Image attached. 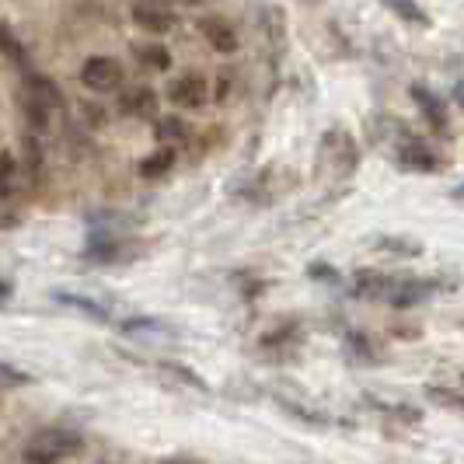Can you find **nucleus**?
<instances>
[{"instance_id": "nucleus-11", "label": "nucleus", "mask_w": 464, "mask_h": 464, "mask_svg": "<svg viewBox=\"0 0 464 464\" xmlns=\"http://www.w3.org/2000/svg\"><path fill=\"white\" fill-rule=\"evenodd\" d=\"M171 168H175V150L161 147V150H154L150 158L140 161V179H164Z\"/></svg>"}, {"instance_id": "nucleus-5", "label": "nucleus", "mask_w": 464, "mask_h": 464, "mask_svg": "<svg viewBox=\"0 0 464 464\" xmlns=\"http://www.w3.org/2000/svg\"><path fill=\"white\" fill-rule=\"evenodd\" d=\"M398 164L409 168V171H440V158L422 140L409 137V133L398 143Z\"/></svg>"}, {"instance_id": "nucleus-17", "label": "nucleus", "mask_w": 464, "mask_h": 464, "mask_svg": "<svg viewBox=\"0 0 464 464\" xmlns=\"http://www.w3.org/2000/svg\"><path fill=\"white\" fill-rule=\"evenodd\" d=\"M140 63H147V67H154V70H168L171 67V53L164 46L140 49Z\"/></svg>"}, {"instance_id": "nucleus-2", "label": "nucleus", "mask_w": 464, "mask_h": 464, "mask_svg": "<svg viewBox=\"0 0 464 464\" xmlns=\"http://www.w3.org/2000/svg\"><path fill=\"white\" fill-rule=\"evenodd\" d=\"M140 256V245H130V241H122L119 234H94L92 241H88V248H84V258L88 262H98V266H112V262H126V258H137Z\"/></svg>"}, {"instance_id": "nucleus-1", "label": "nucleus", "mask_w": 464, "mask_h": 464, "mask_svg": "<svg viewBox=\"0 0 464 464\" xmlns=\"http://www.w3.org/2000/svg\"><path fill=\"white\" fill-rule=\"evenodd\" d=\"M84 447L81 430L73 426H46L24 443V464H60Z\"/></svg>"}, {"instance_id": "nucleus-21", "label": "nucleus", "mask_w": 464, "mask_h": 464, "mask_svg": "<svg viewBox=\"0 0 464 464\" xmlns=\"http://www.w3.org/2000/svg\"><path fill=\"white\" fill-rule=\"evenodd\" d=\"M164 371H168V373H175V377H179V381H186V384H192L196 392H207V384H203V381H199L196 373L188 371V367H179V363H164Z\"/></svg>"}, {"instance_id": "nucleus-9", "label": "nucleus", "mask_w": 464, "mask_h": 464, "mask_svg": "<svg viewBox=\"0 0 464 464\" xmlns=\"http://www.w3.org/2000/svg\"><path fill=\"white\" fill-rule=\"evenodd\" d=\"M119 112L122 116H154L158 112V94L150 92V88H133V92H126L119 98Z\"/></svg>"}, {"instance_id": "nucleus-12", "label": "nucleus", "mask_w": 464, "mask_h": 464, "mask_svg": "<svg viewBox=\"0 0 464 464\" xmlns=\"http://www.w3.org/2000/svg\"><path fill=\"white\" fill-rule=\"evenodd\" d=\"M426 398H430V401H437L440 409H450V412H461L464 416V392L443 388V384H426Z\"/></svg>"}, {"instance_id": "nucleus-3", "label": "nucleus", "mask_w": 464, "mask_h": 464, "mask_svg": "<svg viewBox=\"0 0 464 464\" xmlns=\"http://www.w3.org/2000/svg\"><path fill=\"white\" fill-rule=\"evenodd\" d=\"M81 84L92 88V92H116L119 84H122V67L112 56H92L81 67Z\"/></svg>"}, {"instance_id": "nucleus-19", "label": "nucleus", "mask_w": 464, "mask_h": 464, "mask_svg": "<svg viewBox=\"0 0 464 464\" xmlns=\"http://www.w3.org/2000/svg\"><path fill=\"white\" fill-rule=\"evenodd\" d=\"M0 53H7L14 63H24V46L7 32V28H0Z\"/></svg>"}, {"instance_id": "nucleus-20", "label": "nucleus", "mask_w": 464, "mask_h": 464, "mask_svg": "<svg viewBox=\"0 0 464 464\" xmlns=\"http://www.w3.org/2000/svg\"><path fill=\"white\" fill-rule=\"evenodd\" d=\"M373 409H381V412H392V416L405 419V422H419V409H405V405H388V401H371Z\"/></svg>"}, {"instance_id": "nucleus-15", "label": "nucleus", "mask_w": 464, "mask_h": 464, "mask_svg": "<svg viewBox=\"0 0 464 464\" xmlns=\"http://www.w3.org/2000/svg\"><path fill=\"white\" fill-rule=\"evenodd\" d=\"M24 384H32V373L18 371V367H11V363H0V392L24 388Z\"/></svg>"}, {"instance_id": "nucleus-18", "label": "nucleus", "mask_w": 464, "mask_h": 464, "mask_svg": "<svg viewBox=\"0 0 464 464\" xmlns=\"http://www.w3.org/2000/svg\"><path fill=\"white\" fill-rule=\"evenodd\" d=\"M188 137V126L182 119L168 116L158 122V140H186Z\"/></svg>"}, {"instance_id": "nucleus-16", "label": "nucleus", "mask_w": 464, "mask_h": 464, "mask_svg": "<svg viewBox=\"0 0 464 464\" xmlns=\"http://www.w3.org/2000/svg\"><path fill=\"white\" fill-rule=\"evenodd\" d=\"M392 11H395L398 18H405V22H412V24H426V14L419 11L412 0H384Z\"/></svg>"}, {"instance_id": "nucleus-7", "label": "nucleus", "mask_w": 464, "mask_h": 464, "mask_svg": "<svg viewBox=\"0 0 464 464\" xmlns=\"http://www.w3.org/2000/svg\"><path fill=\"white\" fill-rule=\"evenodd\" d=\"M437 290H440L437 279H401L388 304H392V307H416V304L430 301Z\"/></svg>"}, {"instance_id": "nucleus-13", "label": "nucleus", "mask_w": 464, "mask_h": 464, "mask_svg": "<svg viewBox=\"0 0 464 464\" xmlns=\"http://www.w3.org/2000/svg\"><path fill=\"white\" fill-rule=\"evenodd\" d=\"M56 301L67 304V307H77L84 314H92L98 322H109V307H102L98 301H88V297H73V294H56Z\"/></svg>"}, {"instance_id": "nucleus-24", "label": "nucleus", "mask_w": 464, "mask_h": 464, "mask_svg": "<svg viewBox=\"0 0 464 464\" xmlns=\"http://www.w3.org/2000/svg\"><path fill=\"white\" fill-rule=\"evenodd\" d=\"M450 199H458V203H464V188H454V192H450Z\"/></svg>"}, {"instance_id": "nucleus-22", "label": "nucleus", "mask_w": 464, "mask_h": 464, "mask_svg": "<svg viewBox=\"0 0 464 464\" xmlns=\"http://www.w3.org/2000/svg\"><path fill=\"white\" fill-rule=\"evenodd\" d=\"M22 224V217H14V213H0V231H14Z\"/></svg>"}, {"instance_id": "nucleus-26", "label": "nucleus", "mask_w": 464, "mask_h": 464, "mask_svg": "<svg viewBox=\"0 0 464 464\" xmlns=\"http://www.w3.org/2000/svg\"><path fill=\"white\" fill-rule=\"evenodd\" d=\"M158 4H171V0H158Z\"/></svg>"}, {"instance_id": "nucleus-23", "label": "nucleus", "mask_w": 464, "mask_h": 464, "mask_svg": "<svg viewBox=\"0 0 464 464\" xmlns=\"http://www.w3.org/2000/svg\"><path fill=\"white\" fill-rule=\"evenodd\" d=\"M11 294H14V290H11V283H7V279H0V304L11 301Z\"/></svg>"}, {"instance_id": "nucleus-6", "label": "nucleus", "mask_w": 464, "mask_h": 464, "mask_svg": "<svg viewBox=\"0 0 464 464\" xmlns=\"http://www.w3.org/2000/svg\"><path fill=\"white\" fill-rule=\"evenodd\" d=\"M133 22H137L143 32L164 35V32H171V28H175V14L168 11V4L147 0V4H137V7H133Z\"/></svg>"}, {"instance_id": "nucleus-25", "label": "nucleus", "mask_w": 464, "mask_h": 464, "mask_svg": "<svg viewBox=\"0 0 464 464\" xmlns=\"http://www.w3.org/2000/svg\"><path fill=\"white\" fill-rule=\"evenodd\" d=\"M454 98H458V102L464 105V84H458V88H454Z\"/></svg>"}, {"instance_id": "nucleus-4", "label": "nucleus", "mask_w": 464, "mask_h": 464, "mask_svg": "<svg viewBox=\"0 0 464 464\" xmlns=\"http://www.w3.org/2000/svg\"><path fill=\"white\" fill-rule=\"evenodd\" d=\"M168 98H171V105H179V109H203V105H207V98H209L207 77H199V73H186V77L171 81Z\"/></svg>"}, {"instance_id": "nucleus-8", "label": "nucleus", "mask_w": 464, "mask_h": 464, "mask_svg": "<svg viewBox=\"0 0 464 464\" xmlns=\"http://www.w3.org/2000/svg\"><path fill=\"white\" fill-rule=\"evenodd\" d=\"M199 32H203V39H207L217 53H234V49H237V32H234L224 18H207V22H199Z\"/></svg>"}, {"instance_id": "nucleus-10", "label": "nucleus", "mask_w": 464, "mask_h": 464, "mask_svg": "<svg viewBox=\"0 0 464 464\" xmlns=\"http://www.w3.org/2000/svg\"><path fill=\"white\" fill-rule=\"evenodd\" d=\"M412 98H416V105L422 109L426 122H430L437 133H447V112H443L440 98L430 92V88H422V84H416V88H412Z\"/></svg>"}, {"instance_id": "nucleus-14", "label": "nucleus", "mask_w": 464, "mask_h": 464, "mask_svg": "<svg viewBox=\"0 0 464 464\" xmlns=\"http://www.w3.org/2000/svg\"><path fill=\"white\" fill-rule=\"evenodd\" d=\"M377 248H381V252H392V256H409V258H416L419 252H422V245H419V241H409V237H381V241H377Z\"/></svg>"}]
</instances>
